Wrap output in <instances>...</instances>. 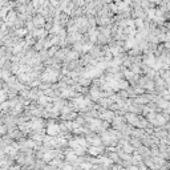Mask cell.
<instances>
[{
	"label": "cell",
	"instance_id": "cell-2",
	"mask_svg": "<svg viewBox=\"0 0 170 170\" xmlns=\"http://www.w3.org/2000/svg\"><path fill=\"white\" fill-rule=\"evenodd\" d=\"M32 24H33L36 28H41L45 24V17H42V16H40V15H36L32 19Z\"/></svg>",
	"mask_w": 170,
	"mask_h": 170
},
{
	"label": "cell",
	"instance_id": "cell-3",
	"mask_svg": "<svg viewBox=\"0 0 170 170\" xmlns=\"http://www.w3.org/2000/svg\"><path fill=\"white\" fill-rule=\"evenodd\" d=\"M27 32H28V31H27L25 28H17V29H16L15 35L17 37H24V36H27Z\"/></svg>",
	"mask_w": 170,
	"mask_h": 170
},
{
	"label": "cell",
	"instance_id": "cell-1",
	"mask_svg": "<svg viewBox=\"0 0 170 170\" xmlns=\"http://www.w3.org/2000/svg\"><path fill=\"white\" fill-rule=\"evenodd\" d=\"M45 132L48 133V135H56V134H58V133H60V125L55 124V122L50 121L49 124H48L47 130H45Z\"/></svg>",
	"mask_w": 170,
	"mask_h": 170
}]
</instances>
